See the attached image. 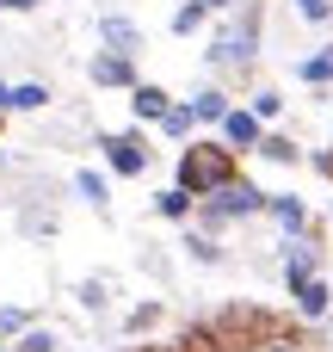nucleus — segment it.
I'll return each mask as SVG.
<instances>
[{"instance_id": "nucleus-10", "label": "nucleus", "mask_w": 333, "mask_h": 352, "mask_svg": "<svg viewBox=\"0 0 333 352\" xmlns=\"http://www.w3.org/2000/svg\"><path fill=\"white\" fill-rule=\"evenodd\" d=\"M43 99H49V87H37V80L6 87V111H43Z\"/></svg>"}, {"instance_id": "nucleus-22", "label": "nucleus", "mask_w": 333, "mask_h": 352, "mask_svg": "<svg viewBox=\"0 0 333 352\" xmlns=\"http://www.w3.org/2000/svg\"><path fill=\"white\" fill-rule=\"evenodd\" d=\"M49 346H56V340H49V328H31V334H25L12 352H49Z\"/></svg>"}, {"instance_id": "nucleus-2", "label": "nucleus", "mask_w": 333, "mask_h": 352, "mask_svg": "<svg viewBox=\"0 0 333 352\" xmlns=\"http://www.w3.org/2000/svg\"><path fill=\"white\" fill-rule=\"evenodd\" d=\"M260 204H266V192H260V186L229 179L222 192H210V198H204V217H210V223H222V217H260Z\"/></svg>"}, {"instance_id": "nucleus-4", "label": "nucleus", "mask_w": 333, "mask_h": 352, "mask_svg": "<svg viewBox=\"0 0 333 352\" xmlns=\"http://www.w3.org/2000/svg\"><path fill=\"white\" fill-rule=\"evenodd\" d=\"M167 105H173V93H167V87H148V80H136V87H130V111H136V124H161V118H167Z\"/></svg>"}, {"instance_id": "nucleus-19", "label": "nucleus", "mask_w": 333, "mask_h": 352, "mask_svg": "<svg viewBox=\"0 0 333 352\" xmlns=\"http://www.w3.org/2000/svg\"><path fill=\"white\" fill-rule=\"evenodd\" d=\"M161 217H173V223H179V217H192V198H185L179 186H167V192H161Z\"/></svg>"}, {"instance_id": "nucleus-26", "label": "nucleus", "mask_w": 333, "mask_h": 352, "mask_svg": "<svg viewBox=\"0 0 333 352\" xmlns=\"http://www.w3.org/2000/svg\"><path fill=\"white\" fill-rule=\"evenodd\" d=\"M179 352H204V346H179Z\"/></svg>"}, {"instance_id": "nucleus-17", "label": "nucleus", "mask_w": 333, "mask_h": 352, "mask_svg": "<svg viewBox=\"0 0 333 352\" xmlns=\"http://www.w3.org/2000/svg\"><path fill=\"white\" fill-rule=\"evenodd\" d=\"M198 25H204V0H185V6L173 12V31H179V37H192Z\"/></svg>"}, {"instance_id": "nucleus-23", "label": "nucleus", "mask_w": 333, "mask_h": 352, "mask_svg": "<svg viewBox=\"0 0 333 352\" xmlns=\"http://www.w3.org/2000/svg\"><path fill=\"white\" fill-rule=\"evenodd\" d=\"M0 6H12V12H31V6H37V0H0Z\"/></svg>"}, {"instance_id": "nucleus-24", "label": "nucleus", "mask_w": 333, "mask_h": 352, "mask_svg": "<svg viewBox=\"0 0 333 352\" xmlns=\"http://www.w3.org/2000/svg\"><path fill=\"white\" fill-rule=\"evenodd\" d=\"M315 167H321V173H328V179H333V155H315Z\"/></svg>"}, {"instance_id": "nucleus-3", "label": "nucleus", "mask_w": 333, "mask_h": 352, "mask_svg": "<svg viewBox=\"0 0 333 352\" xmlns=\"http://www.w3.org/2000/svg\"><path fill=\"white\" fill-rule=\"evenodd\" d=\"M260 136H266V130H260L253 111H235V105L222 111V148H229V155H235V148H260Z\"/></svg>"}, {"instance_id": "nucleus-6", "label": "nucleus", "mask_w": 333, "mask_h": 352, "mask_svg": "<svg viewBox=\"0 0 333 352\" xmlns=\"http://www.w3.org/2000/svg\"><path fill=\"white\" fill-rule=\"evenodd\" d=\"M99 37L111 43V56H136V50H142V31H136L130 19H105V25H99Z\"/></svg>"}, {"instance_id": "nucleus-7", "label": "nucleus", "mask_w": 333, "mask_h": 352, "mask_svg": "<svg viewBox=\"0 0 333 352\" xmlns=\"http://www.w3.org/2000/svg\"><path fill=\"white\" fill-rule=\"evenodd\" d=\"M93 87H136L130 80V56H93Z\"/></svg>"}, {"instance_id": "nucleus-12", "label": "nucleus", "mask_w": 333, "mask_h": 352, "mask_svg": "<svg viewBox=\"0 0 333 352\" xmlns=\"http://www.w3.org/2000/svg\"><path fill=\"white\" fill-rule=\"evenodd\" d=\"M222 111H229V93H216V87H204L192 99V118H204V124H222Z\"/></svg>"}, {"instance_id": "nucleus-14", "label": "nucleus", "mask_w": 333, "mask_h": 352, "mask_svg": "<svg viewBox=\"0 0 333 352\" xmlns=\"http://www.w3.org/2000/svg\"><path fill=\"white\" fill-rule=\"evenodd\" d=\"M297 74H303L309 87H328V80H333V50H315V56H309V62H303Z\"/></svg>"}, {"instance_id": "nucleus-15", "label": "nucleus", "mask_w": 333, "mask_h": 352, "mask_svg": "<svg viewBox=\"0 0 333 352\" xmlns=\"http://www.w3.org/2000/svg\"><path fill=\"white\" fill-rule=\"evenodd\" d=\"M192 124H198V118H192V105H167V118H161V130H167L173 142H185V136H192Z\"/></svg>"}, {"instance_id": "nucleus-20", "label": "nucleus", "mask_w": 333, "mask_h": 352, "mask_svg": "<svg viewBox=\"0 0 333 352\" xmlns=\"http://www.w3.org/2000/svg\"><path fill=\"white\" fill-rule=\"evenodd\" d=\"M247 111L266 124V118H278V111H284V99H278V93H253V105H247Z\"/></svg>"}, {"instance_id": "nucleus-8", "label": "nucleus", "mask_w": 333, "mask_h": 352, "mask_svg": "<svg viewBox=\"0 0 333 352\" xmlns=\"http://www.w3.org/2000/svg\"><path fill=\"white\" fill-rule=\"evenodd\" d=\"M284 278H290V291L303 278H315V248L309 241H284Z\"/></svg>"}, {"instance_id": "nucleus-21", "label": "nucleus", "mask_w": 333, "mask_h": 352, "mask_svg": "<svg viewBox=\"0 0 333 352\" xmlns=\"http://www.w3.org/2000/svg\"><path fill=\"white\" fill-rule=\"evenodd\" d=\"M297 12H303L309 25H328V19H333V0H297Z\"/></svg>"}, {"instance_id": "nucleus-5", "label": "nucleus", "mask_w": 333, "mask_h": 352, "mask_svg": "<svg viewBox=\"0 0 333 352\" xmlns=\"http://www.w3.org/2000/svg\"><path fill=\"white\" fill-rule=\"evenodd\" d=\"M105 161H111V173H142L148 148H142V136H105Z\"/></svg>"}, {"instance_id": "nucleus-25", "label": "nucleus", "mask_w": 333, "mask_h": 352, "mask_svg": "<svg viewBox=\"0 0 333 352\" xmlns=\"http://www.w3.org/2000/svg\"><path fill=\"white\" fill-rule=\"evenodd\" d=\"M210 6H235V0H204V12H210Z\"/></svg>"}, {"instance_id": "nucleus-18", "label": "nucleus", "mask_w": 333, "mask_h": 352, "mask_svg": "<svg viewBox=\"0 0 333 352\" xmlns=\"http://www.w3.org/2000/svg\"><path fill=\"white\" fill-rule=\"evenodd\" d=\"M260 155L266 161H297V142L290 136H260Z\"/></svg>"}, {"instance_id": "nucleus-11", "label": "nucleus", "mask_w": 333, "mask_h": 352, "mask_svg": "<svg viewBox=\"0 0 333 352\" xmlns=\"http://www.w3.org/2000/svg\"><path fill=\"white\" fill-rule=\"evenodd\" d=\"M290 297H297V309H303V316H328V285H321V278H303Z\"/></svg>"}, {"instance_id": "nucleus-1", "label": "nucleus", "mask_w": 333, "mask_h": 352, "mask_svg": "<svg viewBox=\"0 0 333 352\" xmlns=\"http://www.w3.org/2000/svg\"><path fill=\"white\" fill-rule=\"evenodd\" d=\"M235 179V155L222 148V142H192L185 155H179V192L198 204V198H210V192H222Z\"/></svg>"}, {"instance_id": "nucleus-13", "label": "nucleus", "mask_w": 333, "mask_h": 352, "mask_svg": "<svg viewBox=\"0 0 333 352\" xmlns=\"http://www.w3.org/2000/svg\"><path fill=\"white\" fill-rule=\"evenodd\" d=\"M253 352H309V340H303V334L272 328V334H260V340H253Z\"/></svg>"}, {"instance_id": "nucleus-9", "label": "nucleus", "mask_w": 333, "mask_h": 352, "mask_svg": "<svg viewBox=\"0 0 333 352\" xmlns=\"http://www.w3.org/2000/svg\"><path fill=\"white\" fill-rule=\"evenodd\" d=\"M260 210H272L284 229H303V198H290V192H266V204Z\"/></svg>"}, {"instance_id": "nucleus-16", "label": "nucleus", "mask_w": 333, "mask_h": 352, "mask_svg": "<svg viewBox=\"0 0 333 352\" xmlns=\"http://www.w3.org/2000/svg\"><path fill=\"white\" fill-rule=\"evenodd\" d=\"M74 192H80V198H93V204H105V198H111L105 173H93V167H80V173H74Z\"/></svg>"}, {"instance_id": "nucleus-27", "label": "nucleus", "mask_w": 333, "mask_h": 352, "mask_svg": "<svg viewBox=\"0 0 333 352\" xmlns=\"http://www.w3.org/2000/svg\"><path fill=\"white\" fill-rule=\"evenodd\" d=\"M0 352H12V346H6V340H0Z\"/></svg>"}]
</instances>
